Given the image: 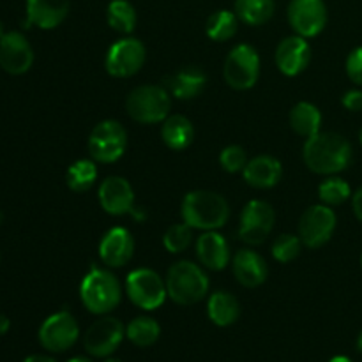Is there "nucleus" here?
Returning a JSON list of instances; mask_svg holds the SVG:
<instances>
[{
  "instance_id": "obj_1",
  "label": "nucleus",
  "mask_w": 362,
  "mask_h": 362,
  "mask_svg": "<svg viewBox=\"0 0 362 362\" xmlns=\"http://www.w3.org/2000/svg\"><path fill=\"white\" fill-rule=\"evenodd\" d=\"M304 163L320 175L343 172L352 159V145L338 133H317L304 144Z\"/></svg>"
},
{
  "instance_id": "obj_2",
  "label": "nucleus",
  "mask_w": 362,
  "mask_h": 362,
  "mask_svg": "<svg viewBox=\"0 0 362 362\" xmlns=\"http://www.w3.org/2000/svg\"><path fill=\"white\" fill-rule=\"evenodd\" d=\"M230 209L225 198L212 191H191L182 202L184 223L191 228L218 230L228 221Z\"/></svg>"
},
{
  "instance_id": "obj_3",
  "label": "nucleus",
  "mask_w": 362,
  "mask_h": 362,
  "mask_svg": "<svg viewBox=\"0 0 362 362\" xmlns=\"http://www.w3.org/2000/svg\"><path fill=\"white\" fill-rule=\"evenodd\" d=\"M80 297L90 313L106 315L120 304L122 288L115 274L106 269L92 267L81 281Z\"/></svg>"
},
{
  "instance_id": "obj_4",
  "label": "nucleus",
  "mask_w": 362,
  "mask_h": 362,
  "mask_svg": "<svg viewBox=\"0 0 362 362\" xmlns=\"http://www.w3.org/2000/svg\"><path fill=\"white\" fill-rule=\"evenodd\" d=\"M166 290L168 297L180 306L197 304L207 296L209 278L193 262H177L170 267L166 276Z\"/></svg>"
},
{
  "instance_id": "obj_5",
  "label": "nucleus",
  "mask_w": 362,
  "mask_h": 362,
  "mask_svg": "<svg viewBox=\"0 0 362 362\" xmlns=\"http://www.w3.org/2000/svg\"><path fill=\"white\" fill-rule=\"evenodd\" d=\"M170 101L168 90L159 85H141L136 87L126 101V110L133 120L140 124L165 122L168 117Z\"/></svg>"
},
{
  "instance_id": "obj_6",
  "label": "nucleus",
  "mask_w": 362,
  "mask_h": 362,
  "mask_svg": "<svg viewBox=\"0 0 362 362\" xmlns=\"http://www.w3.org/2000/svg\"><path fill=\"white\" fill-rule=\"evenodd\" d=\"M126 290L131 303L147 311L163 306L168 296L166 281H163L158 272L151 269H136L129 272L126 279Z\"/></svg>"
},
{
  "instance_id": "obj_7",
  "label": "nucleus",
  "mask_w": 362,
  "mask_h": 362,
  "mask_svg": "<svg viewBox=\"0 0 362 362\" xmlns=\"http://www.w3.org/2000/svg\"><path fill=\"white\" fill-rule=\"evenodd\" d=\"M127 147V133L117 120H103L88 136V152L98 163H115Z\"/></svg>"
},
{
  "instance_id": "obj_8",
  "label": "nucleus",
  "mask_w": 362,
  "mask_h": 362,
  "mask_svg": "<svg viewBox=\"0 0 362 362\" xmlns=\"http://www.w3.org/2000/svg\"><path fill=\"white\" fill-rule=\"evenodd\" d=\"M226 83L235 90H247L253 87L260 74V59L253 46L239 45L228 53L223 67Z\"/></svg>"
},
{
  "instance_id": "obj_9",
  "label": "nucleus",
  "mask_w": 362,
  "mask_h": 362,
  "mask_svg": "<svg viewBox=\"0 0 362 362\" xmlns=\"http://www.w3.org/2000/svg\"><path fill=\"white\" fill-rule=\"evenodd\" d=\"M145 46L134 37L120 39L110 46L106 53L105 67L115 78H129L144 67Z\"/></svg>"
},
{
  "instance_id": "obj_10",
  "label": "nucleus",
  "mask_w": 362,
  "mask_h": 362,
  "mask_svg": "<svg viewBox=\"0 0 362 362\" xmlns=\"http://www.w3.org/2000/svg\"><path fill=\"white\" fill-rule=\"evenodd\" d=\"M80 327L67 311H59L42 322L39 329V341L49 352H66L76 343Z\"/></svg>"
},
{
  "instance_id": "obj_11",
  "label": "nucleus",
  "mask_w": 362,
  "mask_h": 362,
  "mask_svg": "<svg viewBox=\"0 0 362 362\" xmlns=\"http://www.w3.org/2000/svg\"><path fill=\"white\" fill-rule=\"evenodd\" d=\"M334 228V211L329 205H313L300 216L299 237L304 246L317 250L331 239Z\"/></svg>"
},
{
  "instance_id": "obj_12",
  "label": "nucleus",
  "mask_w": 362,
  "mask_h": 362,
  "mask_svg": "<svg viewBox=\"0 0 362 362\" xmlns=\"http://www.w3.org/2000/svg\"><path fill=\"white\" fill-rule=\"evenodd\" d=\"M124 334H126V329L119 318L103 317L85 332V350L94 357H108L119 349Z\"/></svg>"
},
{
  "instance_id": "obj_13",
  "label": "nucleus",
  "mask_w": 362,
  "mask_h": 362,
  "mask_svg": "<svg viewBox=\"0 0 362 362\" xmlns=\"http://www.w3.org/2000/svg\"><path fill=\"white\" fill-rule=\"evenodd\" d=\"M274 211L267 202L253 200L244 207L240 216V230L239 235L244 243L251 246H258L267 239L274 226Z\"/></svg>"
},
{
  "instance_id": "obj_14",
  "label": "nucleus",
  "mask_w": 362,
  "mask_h": 362,
  "mask_svg": "<svg viewBox=\"0 0 362 362\" xmlns=\"http://www.w3.org/2000/svg\"><path fill=\"white\" fill-rule=\"evenodd\" d=\"M288 21L300 37H315L327 23L324 0H292L288 6Z\"/></svg>"
},
{
  "instance_id": "obj_15",
  "label": "nucleus",
  "mask_w": 362,
  "mask_h": 362,
  "mask_svg": "<svg viewBox=\"0 0 362 362\" xmlns=\"http://www.w3.org/2000/svg\"><path fill=\"white\" fill-rule=\"evenodd\" d=\"M34 62V49L20 32H7L0 41V67L9 74L27 73Z\"/></svg>"
},
{
  "instance_id": "obj_16",
  "label": "nucleus",
  "mask_w": 362,
  "mask_h": 362,
  "mask_svg": "<svg viewBox=\"0 0 362 362\" xmlns=\"http://www.w3.org/2000/svg\"><path fill=\"white\" fill-rule=\"evenodd\" d=\"M99 204L112 216L127 214L134 207L133 187L122 177H108L99 186Z\"/></svg>"
},
{
  "instance_id": "obj_17",
  "label": "nucleus",
  "mask_w": 362,
  "mask_h": 362,
  "mask_svg": "<svg viewBox=\"0 0 362 362\" xmlns=\"http://www.w3.org/2000/svg\"><path fill=\"white\" fill-rule=\"evenodd\" d=\"M311 59V49L308 45L306 37L300 35H292L285 41L279 42L276 49V64L279 71L286 76H297L308 67Z\"/></svg>"
},
{
  "instance_id": "obj_18",
  "label": "nucleus",
  "mask_w": 362,
  "mask_h": 362,
  "mask_svg": "<svg viewBox=\"0 0 362 362\" xmlns=\"http://www.w3.org/2000/svg\"><path fill=\"white\" fill-rule=\"evenodd\" d=\"M134 251V240L129 230L122 226L108 230L99 244V257L108 267H122L131 260Z\"/></svg>"
},
{
  "instance_id": "obj_19",
  "label": "nucleus",
  "mask_w": 362,
  "mask_h": 362,
  "mask_svg": "<svg viewBox=\"0 0 362 362\" xmlns=\"http://www.w3.org/2000/svg\"><path fill=\"white\" fill-rule=\"evenodd\" d=\"M69 13V0H27V23L42 30L55 28L66 20Z\"/></svg>"
},
{
  "instance_id": "obj_20",
  "label": "nucleus",
  "mask_w": 362,
  "mask_h": 362,
  "mask_svg": "<svg viewBox=\"0 0 362 362\" xmlns=\"http://www.w3.org/2000/svg\"><path fill=\"white\" fill-rule=\"evenodd\" d=\"M233 274L240 285L255 288L267 279L269 269L260 255L251 250H240L233 257Z\"/></svg>"
},
{
  "instance_id": "obj_21",
  "label": "nucleus",
  "mask_w": 362,
  "mask_h": 362,
  "mask_svg": "<svg viewBox=\"0 0 362 362\" xmlns=\"http://www.w3.org/2000/svg\"><path fill=\"white\" fill-rule=\"evenodd\" d=\"M198 260L211 271H221L228 265L230 251L225 237L221 233L209 230L204 235L198 237L197 243Z\"/></svg>"
},
{
  "instance_id": "obj_22",
  "label": "nucleus",
  "mask_w": 362,
  "mask_h": 362,
  "mask_svg": "<svg viewBox=\"0 0 362 362\" xmlns=\"http://www.w3.org/2000/svg\"><path fill=\"white\" fill-rule=\"evenodd\" d=\"M281 163L272 156H257L255 159L247 161L244 168V179L251 187L257 189H267L276 186L281 179Z\"/></svg>"
},
{
  "instance_id": "obj_23",
  "label": "nucleus",
  "mask_w": 362,
  "mask_h": 362,
  "mask_svg": "<svg viewBox=\"0 0 362 362\" xmlns=\"http://www.w3.org/2000/svg\"><path fill=\"white\" fill-rule=\"evenodd\" d=\"M166 90L177 99H193L205 88V74L197 67H187L165 80Z\"/></svg>"
},
{
  "instance_id": "obj_24",
  "label": "nucleus",
  "mask_w": 362,
  "mask_h": 362,
  "mask_svg": "<svg viewBox=\"0 0 362 362\" xmlns=\"http://www.w3.org/2000/svg\"><path fill=\"white\" fill-rule=\"evenodd\" d=\"M161 138L173 151H184L193 144L194 127L184 115H170L163 122Z\"/></svg>"
},
{
  "instance_id": "obj_25",
  "label": "nucleus",
  "mask_w": 362,
  "mask_h": 362,
  "mask_svg": "<svg viewBox=\"0 0 362 362\" xmlns=\"http://www.w3.org/2000/svg\"><path fill=\"white\" fill-rule=\"evenodd\" d=\"M207 313L209 318L216 325H219V327H228V325L235 324L240 315L239 300L228 292H216L209 299Z\"/></svg>"
},
{
  "instance_id": "obj_26",
  "label": "nucleus",
  "mask_w": 362,
  "mask_h": 362,
  "mask_svg": "<svg viewBox=\"0 0 362 362\" xmlns=\"http://www.w3.org/2000/svg\"><path fill=\"white\" fill-rule=\"evenodd\" d=\"M320 110L311 103H299L290 112V126L297 134L304 138H311L320 133Z\"/></svg>"
},
{
  "instance_id": "obj_27",
  "label": "nucleus",
  "mask_w": 362,
  "mask_h": 362,
  "mask_svg": "<svg viewBox=\"0 0 362 362\" xmlns=\"http://www.w3.org/2000/svg\"><path fill=\"white\" fill-rule=\"evenodd\" d=\"M98 179V166L94 159H78L69 166L66 175V182L74 193H85L90 189Z\"/></svg>"
},
{
  "instance_id": "obj_28",
  "label": "nucleus",
  "mask_w": 362,
  "mask_h": 362,
  "mask_svg": "<svg viewBox=\"0 0 362 362\" xmlns=\"http://www.w3.org/2000/svg\"><path fill=\"white\" fill-rule=\"evenodd\" d=\"M274 0H237L235 14L247 25H262L274 14Z\"/></svg>"
},
{
  "instance_id": "obj_29",
  "label": "nucleus",
  "mask_w": 362,
  "mask_h": 362,
  "mask_svg": "<svg viewBox=\"0 0 362 362\" xmlns=\"http://www.w3.org/2000/svg\"><path fill=\"white\" fill-rule=\"evenodd\" d=\"M108 25L120 34H131L136 27V11L127 0H112L106 11Z\"/></svg>"
},
{
  "instance_id": "obj_30",
  "label": "nucleus",
  "mask_w": 362,
  "mask_h": 362,
  "mask_svg": "<svg viewBox=\"0 0 362 362\" xmlns=\"http://www.w3.org/2000/svg\"><path fill=\"white\" fill-rule=\"evenodd\" d=\"M126 334L129 341L136 346H151L159 339L161 329L159 324L151 317H138L127 325Z\"/></svg>"
},
{
  "instance_id": "obj_31",
  "label": "nucleus",
  "mask_w": 362,
  "mask_h": 362,
  "mask_svg": "<svg viewBox=\"0 0 362 362\" xmlns=\"http://www.w3.org/2000/svg\"><path fill=\"white\" fill-rule=\"evenodd\" d=\"M237 14L230 11H218L207 20V32L209 37L216 42L228 41L235 35L237 32Z\"/></svg>"
},
{
  "instance_id": "obj_32",
  "label": "nucleus",
  "mask_w": 362,
  "mask_h": 362,
  "mask_svg": "<svg viewBox=\"0 0 362 362\" xmlns=\"http://www.w3.org/2000/svg\"><path fill=\"white\" fill-rule=\"evenodd\" d=\"M318 197L325 205H339L350 198V186L343 179H327L318 187Z\"/></svg>"
},
{
  "instance_id": "obj_33",
  "label": "nucleus",
  "mask_w": 362,
  "mask_h": 362,
  "mask_svg": "<svg viewBox=\"0 0 362 362\" xmlns=\"http://www.w3.org/2000/svg\"><path fill=\"white\" fill-rule=\"evenodd\" d=\"M300 237L292 235V233H283L272 244V257L278 262L288 264V262L296 260L300 253Z\"/></svg>"
},
{
  "instance_id": "obj_34",
  "label": "nucleus",
  "mask_w": 362,
  "mask_h": 362,
  "mask_svg": "<svg viewBox=\"0 0 362 362\" xmlns=\"http://www.w3.org/2000/svg\"><path fill=\"white\" fill-rule=\"evenodd\" d=\"M191 230L193 228L187 223L170 226L168 232L163 237V244H165L166 250L170 253H180V251L187 250V246L191 244V239H193V232Z\"/></svg>"
},
{
  "instance_id": "obj_35",
  "label": "nucleus",
  "mask_w": 362,
  "mask_h": 362,
  "mask_svg": "<svg viewBox=\"0 0 362 362\" xmlns=\"http://www.w3.org/2000/svg\"><path fill=\"white\" fill-rule=\"evenodd\" d=\"M219 163H221V166L226 172L237 173L240 172V170L246 168V152H244V148L239 147V145H230V147L221 151V154H219Z\"/></svg>"
},
{
  "instance_id": "obj_36",
  "label": "nucleus",
  "mask_w": 362,
  "mask_h": 362,
  "mask_svg": "<svg viewBox=\"0 0 362 362\" xmlns=\"http://www.w3.org/2000/svg\"><path fill=\"white\" fill-rule=\"evenodd\" d=\"M346 74L354 83L362 85V46L354 49L346 59Z\"/></svg>"
},
{
  "instance_id": "obj_37",
  "label": "nucleus",
  "mask_w": 362,
  "mask_h": 362,
  "mask_svg": "<svg viewBox=\"0 0 362 362\" xmlns=\"http://www.w3.org/2000/svg\"><path fill=\"white\" fill-rule=\"evenodd\" d=\"M343 105L352 112H359L362 110V92L361 90H350L346 92L343 98Z\"/></svg>"
},
{
  "instance_id": "obj_38",
  "label": "nucleus",
  "mask_w": 362,
  "mask_h": 362,
  "mask_svg": "<svg viewBox=\"0 0 362 362\" xmlns=\"http://www.w3.org/2000/svg\"><path fill=\"white\" fill-rule=\"evenodd\" d=\"M352 205H354V212H356L357 219L362 221V187L361 189H357L356 194H354Z\"/></svg>"
},
{
  "instance_id": "obj_39",
  "label": "nucleus",
  "mask_w": 362,
  "mask_h": 362,
  "mask_svg": "<svg viewBox=\"0 0 362 362\" xmlns=\"http://www.w3.org/2000/svg\"><path fill=\"white\" fill-rule=\"evenodd\" d=\"M9 327H11L9 318H7L6 315H0V336L6 334V332L9 331Z\"/></svg>"
},
{
  "instance_id": "obj_40",
  "label": "nucleus",
  "mask_w": 362,
  "mask_h": 362,
  "mask_svg": "<svg viewBox=\"0 0 362 362\" xmlns=\"http://www.w3.org/2000/svg\"><path fill=\"white\" fill-rule=\"evenodd\" d=\"M23 362H57L53 357H48V356H30L27 357Z\"/></svg>"
},
{
  "instance_id": "obj_41",
  "label": "nucleus",
  "mask_w": 362,
  "mask_h": 362,
  "mask_svg": "<svg viewBox=\"0 0 362 362\" xmlns=\"http://www.w3.org/2000/svg\"><path fill=\"white\" fill-rule=\"evenodd\" d=\"M329 362H352V361H350L346 356H336V357H332Z\"/></svg>"
},
{
  "instance_id": "obj_42",
  "label": "nucleus",
  "mask_w": 362,
  "mask_h": 362,
  "mask_svg": "<svg viewBox=\"0 0 362 362\" xmlns=\"http://www.w3.org/2000/svg\"><path fill=\"white\" fill-rule=\"evenodd\" d=\"M67 362H92V361L87 359V357H73V359Z\"/></svg>"
},
{
  "instance_id": "obj_43",
  "label": "nucleus",
  "mask_w": 362,
  "mask_h": 362,
  "mask_svg": "<svg viewBox=\"0 0 362 362\" xmlns=\"http://www.w3.org/2000/svg\"><path fill=\"white\" fill-rule=\"evenodd\" d=\"M357 349H359V352L362 354V332L359 334V339H357Z\"/></svg>"
},
{
  "instance_id": "obj_44",
  "label": "nucleus",
  "mask_w": 362,
  "mask_h": 362,
  "mask_svg": "<svg viewBox=\"0 0 362 362\" xmlns=\"http://www.w3.org/2000/svg\"><path fill=\"white\" fill-rule=\"evenodd\" d=\"M4 34H6V32H4V25H2V21H0V41H2Z\"/></svg>"
},
{
  "instance_id": "obj_45",
  "label": "nucleus",
  "mask_w": 362,
  "mask_h": 362,
  "mask_svg": "<svg viewBox=\"0 0 362 362\" xmlns=\"http://www.w3.org/2000/svg\"><path fill=\"white\" fill-rule=\"evenodd\" d=\"M105 362H122V361H119V359H108V361H105Z\"/></svg>"
},
{
  "instance_id": "obj_46",
  "label": "nucleus",
  "mask_w": 362,
  "mask_h": 362,
  "mask_svg": "<svg viewBox=\"0 0 362 362\" xmlns=\"http://www.w3.org/2000/svg\"><path fill=\"white\" fill-rule=\"evenodd\" d=\"M2 219H4V214H2V212H0V223H2Z\"/></svg>"
},
{
  "instance_id": "obj_47",
  "label": "nucleus",
  "mask_w": 362,
  "mask_h": 362,
  "mask_svg": "<svg viewBox=\"0 0 362 362\" xmlns=\"http://www.w3.org/2000/svg\"><path fill=\"white\" fill-rule=\"evenodd\" d=\"M359 138H361V144H362V129H361V134H359Z\"/></svg>"
}]
</instances>
